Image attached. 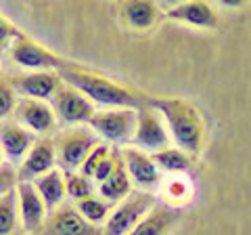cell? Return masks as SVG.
Returning <instances> with one entry per match:
<instances>
[{
    "label": "cell",
    "mask_w": 251,
    "mask_h": 235,
    "mask_svg": "<svg viewBox=\"0 0 251 235\" xmlns=\"http://www.w3.org/2000/svg\"><path fill=\"white\" fill-rule=\"evenodd\" d=\"M57 74L61 76V80L65 84L80 90L92 103L103 105L105 109H113V107L140 109L149 101V97L143 95V92H138L115 80H109V78L92 72V69L84 67L80 63H74V61H69L67 65L57 69Z\"/></svg>",
    "instance_id": "cell-1"
},
{
    "label": "cell",
    "mask_w": 251,
    "mask_h": 235,
    "mask_svg": "<svg viewBox=\"0 0 251 235\" xmlns=\"http://www.w3.org/2000/svg\"><path fill=\"white\" fill-rule=\"evenodd\" d=\"M161 114L178 149L188 155H199L205 147V120L195 103L182 97H149L147 101Z\"/></svg>",
    "instance_id": "cell-2"
},
{
    "label": "cell",
    "mask_w": 251,
    "mask_h": 235,
    "mask_svg": "<svg viewBox=\"0 0 251 235\" xmlns=\"http://www.w3.org/2000/svg\"><path fill=\"white\" fill-rule=\"evenodd\" d=\"M155 204L157 198L151 191H132L113 206L103 225V235H128L155 208Z\"/></svg>",
    "instance_id": "cell-3"
},
{
    "label": "cell",
    "mask_w": 251,
    "mask_h": 235,
    "mask_svg": "<svg viewBox=\"0 0 251 235\" xmlns=\"http://www.w3.org/2000/svg\"><path fill=\"white\" fill-rule=\"evenodd\" d=\"M9 55L13 63L23 67L25 72H57V69L69 63V59H63L61 55L52 53L50 49H46L23 32H19L13 40Z\"/></svg>",
    "instance_id": "cell-4"
},
{
    "label": "cell",
    "mask_w": 251,
    "mask_h": 235,
    "mask_svg": "<svg viewBox=\"0 0 251 235\" xmlns=\"http://www.w3.org/2000/svg\"><path fill=\"white\" fill-rule=\"evenodd\" d=\"M134 126H136V109H128V107L100 109V112H94L88 120V128H92L99 139L117 145L132 141Z\"/></svg>",
    "instance_id": "cell-5"
},
{
    "label": "cell",
    "mask_w": 251,
    "mask_h": 235,
    "mask_svg": "<svg viewBox=\"0 0 251 235\" xmlns=\"http://www.w3.org/2000/svg\"><path fill=\"white\" fill-rule=\"evenodd\" d=\"M99 143L100 141L97 135H94L92 128L72 126V128L63 130L61 135L54 139V145H57V160L65 172L80 170L86 155H88Z\"/></svg>",
    "instance_id": "cell-6"
},
{
    "label": "cell",
    "mask_w": 251,
    "mask_h": 235,
    "mask_svg": "<svg viewBox=\"0 0 251 235\" xmlns=\"http://www.w3.org/2000/svg\"><path fill=\"white\" fill-rule=\"evenodd\" d=\"M132 143L140 147V149L153 153L166 149L172 143L170 130L166 122H163L161 114L149 103L136 109V126H134V135H132Z\"/></svg>",
    "instance_id": "cell-7"
},
{
    "label": "cell",
    "mask_w": 251,
    "mask_h": 235,
    "mask_svg": "<svg viewBox=\"0 0 251 235\" xmlns=\"http://www.w3.org/2000/svg\"><path fill=\"white\" fill-rule=\"evenodd\" d=\"M31 235H103V227L88 223L74 204L63 202L59 208L49 212L44 225Z\"/></svg>",
    "instance_id": "cell-8"
},
{
    "label": "cell",
    "mask_w": 251,
    "mask_h": 235,
    "mask_svg": "<svg viewBox=\"0 0 251 235\" xmlns=\"http://www.w3.org/2000/svg\"><path fill=\"white\" fill-rule=\"evenodd\" d=\"M50 101H52L50 105H52L59 120L65 122V124H72V126L88 124L92 114L97 112V109H94V103L88 97H84L80 90L72 88V86L65 84V82L61 84V88L54 92V97Z\"/></svg>",
    "instance_id": "cell-9"
},
{
    "label": "cell",
    "mask_w": 251,
    "mask_h": 235,
    "mask_svg": "<svg viewBox=\"0 0 251 235\" xmlns=\"http://www.w3.org/2000/svg\"><path fill=\"white\" fill-rule=\"evenodd\" d=\"M13 118L23 128H27L31 135H42V137L50 135L59 124V118L54 114L52 105L49 101H38V99H19L17 107L13 112Z\"/></svg>",
    "instance_id": "cell-10"
},
{
    "label": "cell",
    "mask_w": 251,
    "mask_h": 235,
    "mask_svg": "<svg viewBox=\"0 0 251 235\" xmlns=\"http://www.w3.org/2000/svg\"><path fill=\"white\" fill-rule=\"evenodd\" d=\"M15 195H17V210H19V223L25 235L36 233L44 225L49 216V208L38 193L36 185L31 181H17L15 185Z\"/></svg>",
    "instance_id": "cell-11"
},
{
    "label": "cell",
    "mask_w": 251,
    "mask_h": 235,
    "mask_svg": "<svg viewBox=\"0 0 251 235\" xmlns=\"http://www.w3.org/2000/svg\"><path fill=\"white\" fill-rule=\"evenodd\" d=\"M120 155L132 178V183L138 185L143 191H151L161 181V170L149 151L140 149L136 145H124L120 149Z\"/></svg>",
    "instance_id": "cell-12"
},
{
    "label": "cell",
    "mask_w": 251,
    "mask_h": 235,
    "mask_svg": "<svg viewBox=\"0 0 251 235\" xmlns=\"http://www.w3.org/2000/svg\"><path fill=\"white\" fill-rule=\"evenodd\" d=\"M11 86L21 99H38V101H50L54 92L61 88V76L57 72H25L15 74L9 78Z\"/></svg>",
    "instance_id": "cell-13"
},
{
    "label": "cell",
    "mask_w": 251,
    "mask_h": 235,
    "mask_svg": "<svg viewBox=\"0 0 251 235\" xmlns=\"http://www.w3.org/2000/svg\"><path fill=\"white\" fill-rule=\"evenodd\" d=\"M57 145L52 139H38L27 155L21 160L17 170V181H36L38 176L57 168Z\"/></svg>",
    "instance_id": "cell-14"
},
{
    "label": "cell",
    "mask_w": 251,
    "mask_h": 235,
    "mask_svg": "<svg viewBox=\"0 0 251 235\" xmlns=\"http://www.w3.org/2000/svg\"><path fill=\"white\" fill-rule=\"evenodd\" d=\"M122 17L130 29L147 34L159 26L163 15L155 0H122Z\"/></svg>",
    "instance_id": "cell-15"
},
{
    "label": "cell",
    "mask_w": 251,
    "mask_h": 235,
    "mask_svg": "<svg viewBox=\"0 0 251 235\" xmlns=\"http://www.w3.org/2000/svg\"><path fill=\"white\" fill-rule=\"evenodd\" d=\"M34 143V135L27 128H23L15 118L13 120H6V118L0 120V149L4 151L6 160L21 164V160L27 155Z\"/></svg>",
    "instance_id": "cell-16"
},
{
    "label": "cell",
    "mask_w": 251,
    "mask_h": 235,
    "mask_svg": "<svg viewBox=\"0 0 251 235\" xmlns=\"http://www.w3.org/2000/svg\"><path fill=\"white\" fill-rule=\"evenodd\" d=\"M182 221V212L174 206L155 204V208L128 235H172Z\"/></svg>",
    "instance_id": "cell-17"
},
{
    "label": "cell",
    "mask_w": 251,
    "mask_h": 235,
    "mask_svg": "<svg viewBox=\"0 0 251 235\" xmlns=\"http://www.w3.org/2000/svg\"><path fill=\"white\" fill-rule=\"evenodd\" d=\"M168 17L174 19V21H182L186 26H193V28L214 29L218 26V15L205 0H184V2L178 4L176 9L168 11Z\"/></svg>",
    "instance_id": "cell-18"
},
{
    "label": "cell",
    "mask_w": 251,
    "mask_h": 235,
    "mask_svg": "<svg viewBox=\"0 0 251 235\" xmlns=\"http://www.w3.org/2000/svg\"><path fill=\"white\" fill-rule=\"evenodd\" d=\"M31 183L36 185L38 193L42 195L49 212H52L54 208H59L67 198V183H65V170L63 168H52L50 172L38 176L36 181H31Z\"/></svg>",
    "instance_id": "cell-19"
},
{
    "label": "cell",
    "mask_w": 251,
    "mask_h": 235,
    "mask_svg": "<svg viewBox=\"0 0 251 235\" xmlns=\"http://www.w3.org/2000/svg\"><path fill=\"white\" fill-rule=\"evenodd\" d=\"M132 187H134L132 185V178H130L128 170H126V166H124V160H122L120 151H117V160H115V166L111 170V175L99 185V195H103L105 200L117 204V202H122L126 195L132 193Z\"/></svg>",
    "instance_id": "cell-20"
},
{
    "label": "cell",
    "mask_w": 251,
    "mask_h": 235,
    "mask_svg": "<svg viewBox=\"0 0 251 235\" xmlns=\"http://www.w3.org/2000/svg\"><path fill=\"white\" fill-rule=\"evenodd\" d=\"M74 206L88 223L100 227V225H105L107 216L111 214L113 202L105 200L103 195H99V193H90V195H86V198H82V200H75Z\"/></svg>",
    "instance_id": "cell-21"
},
{
    "label": "cell",
    "mask_w": 251,
    "mask_h": 235,
    "mask_svg": "<svg viewBox=\"0 0 251 235\" xmlns=\"http://www.w3.org/2000/svg\"><path fill=\"white\" fill-rule=\"evenodd\" d=\"M155 164L159 166L161 172H170V175H184V172L193 166V155L178 149V147H166L161 151L151 153Z\"/></svg>",
    "instance_id": "cell-22"
},
{
    "label": "cell",
    "mask_w": 251,
    "mask_h": 235,
    "mask_svg": "<svg viewBox=\"0 0 251 235\" xmlns=\"http://www.w3.org/2000/svg\"><path fill=\"white\" fill-rule=\"evenodd\" d=\"M19 210H17V195L15 187L11 191L0 195V235H15L19 227Z\"/></svg>",
    "instance_id": "cell-23"
},
{
    "label": "cell",
    "mask_w": 251,
    "mask_h": 235,
    "mask_svg": "<svg viewBox=\"0 0 251 235\" xmlns=\"http://www.w3.org/2000/svg\"><path fill=\"white\" fill-rule=\"evenodd\" d=\"M65 183H67V195L72 198L74 202L75 200H82L86 198V195L94 193V181L92 178H88L86 175H82V172H65Z\"/></svg>",
    "instance_id": "cell-24"
},
{
    "label": "cell",
    "mask_w": 251,
    "mask_h": 235,
    "mask_svg": "<svg viewBox=\"0 0 251 235\" xmlns=\"http://www.w3.org/2000/svg\"><path fill=\"white\" fill-rule=\"evenodd\" d=\"M17 92H15V88L11 86L9 78H4L2 74H0V120H4V118L13 116L15 107H17Z\"/></svg>",
    "instance_id": "cell-25"
},
{
    "label": "cell",
    "mask_w": 251,
    "mask_h": 235,
    "mask_svg": "<svg viewBox=\"0 0 251 235\" xmlns=\"http://www.w3.org/2000/svg\"><path fill=\"white\" fill-rule=\"evenodd\" d=\"M109 151H111V149H109V147H107L105 143H99V145L94 147V149H92L88 155H86L84 164L80 166V172H82V175H86L88 178H92L94 170H97V166H99V164L103 162V160L107 158V155H109Z\"/></svg>",
    "instance_id": "cell-26"
},
{
    "label": "cell",
    "mask_w": 251,
    "mask_h": 235,
    "mask_svg": "<svg viewBox=\"0 0 251 235\" xmlns=\"http://www.w3.org/2000/svg\"><path fill=\"white\" fill-rule=\"evenodd\" d=\"M17 34H19V29L15 28V23L11 19H6L4 13H0V53L11 49V44L15 38H17Z\"/></svg>",
    "instance_id": "cell-27"
},
{
    "label": "cell",
    "mask_w": 251,
    "mask_h": 235,
    "mask_svg": "<svg viewBox=\"0 0 251 235\" xmlns=\"http://www.w3.org/2000/svg\"><path fill=\"white\" fill-rule=\"evenodd\" d=\"M115 160H117V151H109V155L103 160L97 166V170H94V175H92V181L97 183V185H100L105 181V178L111 175V170H113V166H115Z\"/></svg>",
    "instance_id": "cell-28"
},
{
    "label": "cell",
    "mask_w": 251,
    "mask_h": 235,
    "mask_svg": "<svg viewBox=\"0 0 251 235\" xmlns=\"http://www.w3.org/2000/svg\"><path fill=\"white\" fill-rule=\"evenodd\" d=\"M15 185H17V170L11 166H0V195L11 191Z\"/></svg>",
    "instance_id": "cell-29"
},
{
    "label": "cell",
    "mask_w": 251,
    "mask_h": 235,
    "mask_svg": "<svg viewBox=\"0 0 251 235\" xmlns=\"http://www.w3.org/2000/svg\"><path fill=\"white\" fill-rule=\"evenodd\" d=\"M157 2V6L159 9H163V11H172V9H176L178 4H182L184 0H155Z\"/></svg>",
    "instance_id": "cell-30"
},
{
    "label": "cell",
    "mask_w": 251,
    "mask_h": 235,
    "mask_svg": "<svg viewBox=\"0 0 251 235\" xmlns=\"http://www.w3.org/2000/svg\"><path fill=\"white\" fill-rule=\"evenodd\" d=\"M249 0H220V4L222 6H228V9H241V6H245Z\"/></svg>",
    "instance_id": "cell-31"
}]
</instances>
